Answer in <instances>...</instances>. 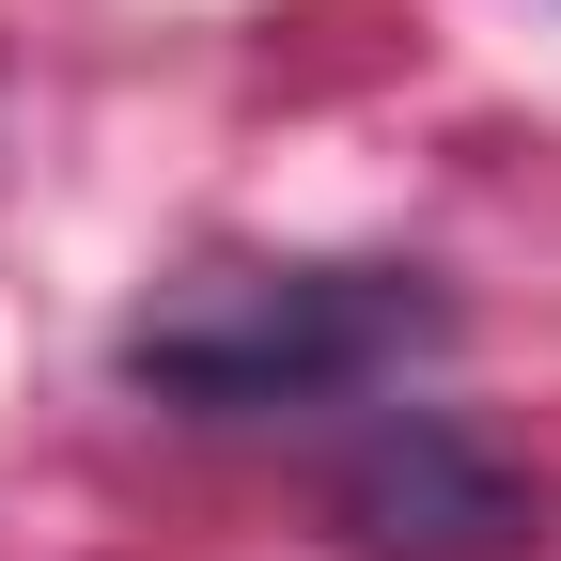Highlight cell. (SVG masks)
Instances as JSON below:
<instances>
[{
	"instance_id": "obj_1",
	"label": "cell",
	"mask_w": 561,
	"mask_h": 561,
	"mask_svg": "<svg viewBox=\"0 0 561 561\" xmlns=\"http://www.w3.org/2000/svg\"><path fill=\"white\" fill-rule=\"evenodd\" d=\"M453 343V297L421 265H203L172 297H140L110 375L140 405H187V421H250V405H343V390H390L405 359Z\"/></svg>"
},
{
	"instance_id": "obj_2",
	"label": "cell",
	"mask_w": 561,
	"mask_h": 561,
	"mask_svg": "<svg viewBox=\"0 0 561 561\" xmlns=\"http://www.w3.org/2000/svg\"><path fill=\"white\" fill-rule=\"evenodd\" d=\"M328 515L359 530L375 561H515L530 546V483L437 405H390L359 453L328 468Z\"/></svg>"
}]
</instances>
